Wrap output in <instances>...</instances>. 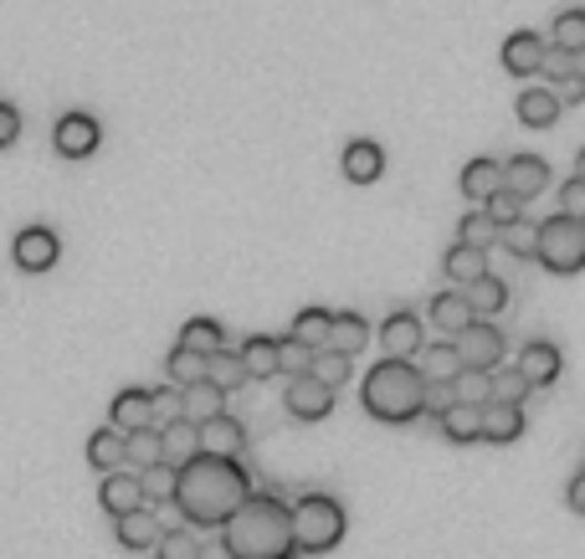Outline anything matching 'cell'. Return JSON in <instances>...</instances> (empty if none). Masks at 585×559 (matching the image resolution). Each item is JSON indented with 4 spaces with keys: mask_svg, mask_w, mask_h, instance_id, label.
I'll return each mask as SVG.
<instances>
[{
    "mask_svg": "<svg viewBox=\"0 0 585 559\" xmlns=\"http://www.w3.org/2000/svg\"><path fill=\"white\" fill-rule=\"evenodd\" d=\"M200 559H227V549H221V539H216V545H200Z\"/></svg>",
    "mask_w": 585,
    "mask_h": 559,
    "instance_id": "db71d44e",
    "label": "cell"
},
{
    "mask_svg": "<svg viewBox=\"0 0 585 559\" xmlns=\"http://www.w3.org/2000/svg\"><path fill=\"white\" fill-rule=\"evenodd\" d=\"M252 493V478L237 457H206L196 452L186 467H175V513L196 529H221Z\"/></svg>",
    "mask_w": 585,
    "mask_h": 559,
    "instance_id": "6da1fadb",
    "label": "cell"
},
{
    "mask_svg": "<svg viewBox=\"0 0 585 559\" xmlns=\"http://www.w3.org/2000/svg\"><path fill=\"white\" fill-rule=\"evenodd\" d=\"M88 462H93V472H119L123 467V437L113 427H98L93 437H88Z\"/></svg>",
    "mask_w": 585,
    "mask_h": 559,
    "instance_id": "1f68e13d",
    "label": "cell"
},
{
    "mask_svg": "<svg viewBox=\"0 0 585 559\" xmlns=\"http://www.w3.org/2000/svg\"><path fill=\"white\" fill-rule=\"evenodd\" d=\"M442 267H447L453 288H467V282H478L483 272H493V267H488V252H473V247H463V241H453V247L442 252Z\"/></svg>",
    "mask_w": 585,
    "mask_h": 559,
    "instance_id": "4316f807",
    "label": "cell"
},
{
    "mask_svg": "<svg viewBox=\"0 0 585 559\" xmlns=\"http://www.w3.org/2000/svg\"><path fill=\"white\" fill-rule=\"evenodd\" d=\"M241 447H247V427L237 416H216L200 427V452L206 457H241Z\"/></svg>",
    "mask_w": 585,
    "mask_h": 559,
    "instance_id": "ffe728a7",
    "label": "cell"
},
{
    "mask_svg": "<svg viewBox=\"0 0 585 559\" xmlns=\"http://www.w3.org/2000/svg\"><path fill=\"white\" fill-rule=\"evenodd\" d=\"M549 93H555L559 108H565V103H581V98H585V78H581V72H571V78L549 82Z\"/></svg>",
    "mask_w": 585,
    "mask_h": 559,
    "instance_id": "f907efd6",
    "label": "cell"
},
{
    "mask_svg": "<svg viewBox=\"0 0 585 559\" xmlns=\"http://www.w3.org/2000/svg\"><path fill=\"white\" fill-rule=\"evenodd\" d=\"M457 241H463V247H473V252H488L493 241H498V227L488 221V211H483V206H473V211L457 221Z\"/></svg>",
    "mask_w": 585,
    "mask_h": 559,
    "instance_id": "8d00e7d4",
    "label": "cell"
},
{
    "mask_svg": "<svg viewBox=\"0 0 585 559\" xmlns=\"http://www.w3.org/2000/svg\"><path fill=\"white\" fill-rule=\"evenodd\" d=\"M359 396H365V411L386 427H406L422 416V396H426V380L416 375L412 360H375L359 380Z\"/></svg>",
    "mask_w": 585,
    "mask_h": 559,
    "instance_id": "3957f363",
    "label": "cell"
},
{
    "mask_svg": "<svg viewBox=\"0 0 585 559\" xmlns=\"http://www.w3.org/2000/svg\"><path fill=\"white\" fill-rule=\"evenodd\" d=\"M155 462H160V431H123V472H145Z\"/></svg>",
    "mask_w": 585,
    "mask_h": 559,
    "instance_id": "f1b7e54d",
    "label": "cell"
},
{
    "mask_svg": "<svg viewBox=\"0 0 585 559\" xmlns=\"http://www.w3.org/2000/svg\"><path fill=\"white\" fill-rule=\"evenodd\" d=\"M21 139V113H16L6 98H0V149H11Z\"/></svg>",
    "mask_w": 585,
    "mask_h": 559,
    "instance_id": "816d5d0a",
    "label": "cell"
},
{
    "mask_svg": "<svg viewBox=\"0 0 585 559\" xmlns=\"http://www.w3.org/2000/svg\"><path fill=\"white\" fill-rule=\"evenodd\" d=\"M426 313H432V323H437L442 333H463L467 323H473V313H467V303H463V293H457V288H442V293L432 298V308H426Z\"/></svg>",
    "mask_w": 585,
    "mask_h": 559,
    "instance_id": "4dcf8cb0",
    "label": "cell"
},
{
    "mask_svg": "<svg viewBox=\"0 0 585 559\" xmlns=\"http://www.w3.org/2000/svg\"><path fill=\"white\" fill-rule=\"evenodd\" d=\"M559 216H571V221L585 216V174H571V180L559 186Z\"/></svg>",
    "mask_w": 585,
    "mask_h": 559,
    "instance_id": "681fc988",
    "label": "cell"
},
{
    "mask_svg": "<svg viewBox=\"0 0 585 559\" xmlns=\"http://www.w3.org/2000/svg\"><path fill=\"white\" fill-rule=\"evenodd\" d=\"M308 360H314V349H304L298 339H278V370L298 380V375H308Z\"/></svg>",
    "mask_w": 585,
    "mask_h": 559,
    "instance_id": "c3c4849f",
    "label": "cell"
},
{
    "mask_svg": "<svg viewBox=\"0 0 585 559\" xmlns=\"http://www.w3.org/2000/svg\"><path fill=\"white\" fill-rule=\"evenodd\" d=\"M339 164H345V174L355 180V186H370V180L386 174V149L375 144V139H349L345 154H339Z\"/></svg>",
    "mask_w": 585,
    "mask_h": 559,
    "instance_id": "e0dca14e",
    "label": "cell"
},
{
    "mask_svg": "<svg viewBox=\"0 0 585 559\" xmlns=\"http://www.w3.org/2000/svg\"><path fill=\"white\" fill-rule=\"evenodd\" d=\"M149 416H155V431L170 427V421H180V386L149 390Z\"/></svg>",
    "mask_w": 585,
    "mask_h": 559,
    "instance_id": "bcb514c9",
    "label": "cell"
},
{
    "mask_svg": "<svg viewBox=\"0 0 585 559\" xmlns=\"http://www.w3.org/2000/svg\"><path fill=\"white\" fill-rule=\"evenodd\" d=\"M329 308H304V313H292V329H288V339H298L304 349H324L329 345Z\"/></svg>",
    "mask_w": 585,
    "mask_h": 559,
    "instance_id": "d6a6232c",
    "label": "cell"
},
{
    "mask_svg": "<svg viewBox=\"0 0 585 559\" xmlns=\"http://www.w3.org/2000/svg\"><path fill=\"white\" fill-rule=\"evenodd\" d=\"M113 533H119V545L133 549V555H145V549L160 545V513L155 508H133V513H123V519H113Z\"/></svg>",
    "mask_w": 585,
    "mask_h": 559,
    "instance_id": "2e32d148",
    "label": "cell"
},
{
    "mask_svg": "<svg viewBox=\"0 0 585 559\" xmlns=\"http://www.w3.org/2000/svg\"><path fill=\"white\" fill-rule=\"evenodd\" d=\"M11 257L21 272H52L57 257H62V241L52 227H21L11 241Z\"/></svg>",
    "mask_w": 585,
    "mask_h": 559,
    "instance_id": "52a82bcc",
    "label": "cell"
},
{
    "mask_svg": "<svg viewBox=\"0 0 585 559\" xmlns=\"http://www.w3.org/2000/svg\"><path fill=\"white\" fill-rule=\"evenodd\" d=\"M98 503L113 513V519H123V513H133V508H149L145 503V488H139V478L133 472H108L103 482H98Z\"/></svg>",
    "mask_w": 585,
    "mask_h": 559,
    "instance_id": "9a60e30c",
    "label": "cell"
},
{
    "mask_svg": "<svg viewBox=\"0 0 585 559\" xmlns=\"http://www.w3.org/2000/svg\"><path fill=\"white\" fill-rule=\"evenodd\" d=\"M549 37H555L559 52H585V11H575V6L571 11H559Z\"/></svg>",
    "mask_w": 585,
    "mask_h": 559,
    "instance_id": "ab89813d",
    "label": "cell"
},
{
    "mask_svg": "<svg viewBox=\"0 0 585 559\" xmlns=\"http://www.w3.org/2000/svg\"><path fill=\"white\" fill-rule=\"evenodd\" d=\"M483 211H488L493 227H508V221H519L524 216V200H514L508 190H493V196L483 200Z\"/></svg>",
    "mask_w": 585,
    "mask_h": 559,
    "instance_id": "7dc6e473",
    "label": "cell"
},
{
    "mask_svg": "<svg viewBox=\"0 0 585 559\" xmlns=\"http://www.w3.org/2000/svg\"><path fill=\"white\" fill-rule=\"evenodd\" d=\"M514 370L529 380V390H545V386H555V380H559V370H565V355H559L555 339H529Z\"/></svg>",
    "mask_w": 585,
    "mask_h": 559,
    "instance_id": "30bf717a",
    "label": "cell"
},
{
    "mask_svg": "<svg viewBox=\"0 0 585 559\" xmlns=\"http://www.w3.org/2000/svg\"><path fill=\"white\" fill-rule=\"evenodd\" d=\"M498 57H504V72L534 78V72H539V57H545V37H539V31H508Z\"/></svg>",
    "mask_w": 585,
    "mask_h": 559,
    "instance_id": "5bb4252c",
    "label": "cell"
},
{
    "mask_svg": "<svg viewBox=\"0 0 585 559\" xmlns=\"http://www.w3.org/2000/svg\"><path fill=\"white\" fill-rule=\"evenodd\" d=\"M227 559H292L288 539V503L278 493H247V503L221 523Z\"/></svg>",
    "mask_w": 585,
    "mask_h": 559,
    "instance_id": "7a4b0ae2",
    "label": "cell"
},
{
    "mask_svg": "<svg viewBox=\"0 0 585 559\" xmlns=\"http://www.w3.org/2000/svg\"><path fill=\"white\" fill-rule=\"evenodd\" d=\"M288 416L292 421H324V416L334 411V390L319 386V380H308V375H298V380H288Z\"/></svg>",
    "mask_w": 585,
    "mask_h": 559,
    "instance_id": "4fadbf2b",
    "label": "cell"
},
{
    "mask_svg": "<svg viewBox=\"0 0 585 559\" xmlns=\"http://www.w3.org/2000/svg\"><path fill=\"white\" fill-rule=\"evenodd\" d=\"M488 386H493V400H508V406H524V396H529V380H524L514 365L488 370Z\"/></svg>",
    "mask_w": 585,
    "mask_h": 559,
    "instance_id": "b9f144b4",
    "label": "cell"
},
{
    "mask_svg": "<svg viewBox=\"0 0 585 559\" xmlns=\"http://www.w3.org/2000/svg\"><path fill=\"white\" fill-rule=\"evenodd\" d=\"M457 186H463L467 200H478V206H483V200H488L493 190H504V164L488 160V154H478V160H467V164H463Z\"/></svg>",
    "mask_w": 585,
    "mask_h": 559,
    "instance_id": "7402d4cb",
    "label": "cell"
},
{
    "mask_svg": "<svg viewBox=\"0 0 585 559\" xmlns=\"http://www.w3.org/2000/svg\"><path fill=\"white\" fill-rule=\"evenodd\" d=\"M514 113H519V123H529V129H549V123L559 119V103H555V93H549V82L545 88H524Z\"/></svg>",
    "mask_w": 585,
    "mask_h": 559,
    "instance_id": "83f0119b",
    "label": "cell"
},
{
    "mask_svg": "<svg viewBox=\"0 0 585 559\" xmlns=\"http://www.w3.org/2000/svg\"><path fill=\"white\" fill-rule=\"evenodd\" d=\"M539 72H545V82H559V78H571V72H581V78H585V52H559V47H545Z\"/></svg>",
    "mask_w": 585,
    "mask_h": 559,
    "instance_id": "ee69618b",
    "label": "cell"
},
{
    "mask_svg": "<svg viewBox=\"0 0 585 559\" xmlns=\"http://www.w3.org/2000/svg\"><path fill=\"white\" fill-rule=\"evenodd\" d=\"M216 416H227V396L211 386V380H196V386H180V421H216Z\"/></svg>",
    "mask_w": 585,
    "mask_h": 559,
    "instance_id": "ac0fdd59",
    "label": "cell"
},
{
    "mask_svg": "<svg viewBox=\"0 0 585 559\" xmlns=\"http://www.w3.org/2000/svg\"><path fill=\"white\" fill-rule=\"evenodd\" d=\"M237 360H241V375H247V380L278 375V333H252V339L237 349Z\"/></svg>",
    "mask_w": 585,
    "mask_h": 559,
    "instance_id": "d4e9b609",
    "label": "cell"
},
{
    "mask_svg": "<svg viewBox=\"0 0 585 559\" xmlns=\"http://www.w3.org/2000/svg\"><path fill=\"white\" fill-rule=\"evenodd\" d=\"M52 144L62 160H88V154L103 144V129H98L93 113H62L52 129Z\"/></svg>",
    "mask_w": 585,
    "mask_h": 559,
    "instance_id": "ba28073f",
    "label": "cell"
},
{
    "mask_svg": "<svg viewBox=\"0 0 585 559\" xmlns=\"http://www.w3.org/2000/svg\"><path fill=\"white\" fill-rule=\"evenodd\" d=\"M196 452H200L196 421H170V427H160V462L165 467H186Z\"/></svg>",
    "mask_w": 585,
    "mask_h": 559,
    "instance_id": "cb8c5ba5",
    "label": "cell"
},
{
    "mask_svg": "<svg viewBox=\"0 0 585 559\" xmlns=\"http://www.w3.org/2000/svg\"><path fill=\"white\" fill-rule=\"evenodd\" d=\"M524 406H508V400H488L478 411V441H493V447H508V441L524 437Z\"/></svg>",
    "mask_w": 585,
    "mask_h": 559,
    "instance_id": "8fae6325",
    "label": "cell"
},
{
    "mask_svg": "<svg viewBox=\"0 0 585 559\" xmlns=\"http://www.w3.org/2000/svg\"><path fill=\"white\" fill-rule=\"evenodd\" d=\"M206 380H211L216 390H221V396H227V390H237V386H247V375H241V360H237V349H211V355H206Z\"/></svg>",
    "mask_w": 585,
    "mask_h": 559,
    "instance_id": "e575fe53",
    "label": "cell"
},
{
    "mask_svg": "<svg viewBox=\"0 0 585 559\" xmlns=\"http://www.w3.org/2000/svg\"><path fill=\"white\" fill-rule=\"evenodd\" d=\"M221 339H227L221 319H206V313H196V319L180 323V339H175V345H180V349H196V355H211V349H221Z\"/></svg>",
    "mask_w": 585,
    "mask_h": 559,
    "instance_id": "f546056e",
    "label": "cell"
},
{
    "mask_svg": "<svg viewBox=\"0 0 585 559\" xmlns=\"http://www.w3.org/2000/svg\"><path fill=\"white\" fill-rule=\"evenodd\" d=\"M288 539L292 555H329L345 539V503L334 493H304L288 503Z\"/></svg>",
    "mask_w": 585,
    "mask_h": 559,
    "instance_id": "277c9868",
    "label": "cell"
},
{
    "mask_svg": "<svg viewBox=\"0 0 585 559\" xmlns=\"http://www.w3.org/2000/svg\"><path fill=\"white\" fill-rule=\"evenodd\" d=\"M565 503L575 508V513H585V472H575L571 488H565Z\"/></svg>",
    "mask_w": 585,
    "mask_h": 559,
    "instance_id": "f5cc1de1",
    "label": "cell"
},
{
    "mask_svg": "<svg viewBox=\"0 0 585 559\" xmlns=\"http://www.w3.org/2000/svg\"><path fill=\"white\" fill-rule=\"evenodd\" d=\"M498 241L508 247V257H534V241H539V221L519 216V221H508V227H498Z\"/></svg>",
    "mask_w": 585,
    "mask_h": 559,
    "instance_id": "60d3db41",
    "label": "cell"
},
{
    "mask_svg": "<svg viewBox=\"0 0 585 559\" xmlns=\"http://www.w3.org/2000/svg\"><path fill=\"white\" fill-rule=\"evenodd\" d=\"M437 427H442V437L447 441H457V447H473L478 441V406H447V411L437 416Z\"/></svg>",
    "mask_w": 585,
    "mask_h": 559,
    "instance_id": "836d02e7",
    "label": "cell"
},
{
    "mask_svg": "<svg viewBox=\"0 0 585 559\" xmlns=\"http://www.w3.org/2000/svg\"><path fill=\"white\" fill-rule=\"evenodd\" d=\"M308 380L339 390L349 380V360H345V355H334V349H314V360H308Z\"/></svg>",
    "mask_w": 585,
    "mask_h": 559,
    "instance_id": "74e56055",
    "label": "cell"
},
{
    "mask_svg": "<svg viewBox=\"0 0 585 559\" xmlns=\"http://www.w3.org/2000/svg\"><path fill=\"white\" fill-rule=\"evenodd\" d=\"M549 186V160L545 154H508L504 160V190L514 200H529Z\"/></svg>",
    "mask_w": 585,
    "mask_h": 559,
    "instance_id": "7c38bea8",
    "label": "cell"
},
{
    "mask_svg": "<svg viewBox=\"0 0 585 559\" xmlns=\"http://www.w3.org/2000/svg\"><path fill=\"white\" fill-rule=\"evenodd\" d=\"M133 478H139V488H145V503H170V493H175V467L155 462V467H145V472H133Z\"/></svg>",
    "mask_w": 585,
    "mask_h": 559,
    "instance_id": "7bdbcfd3",
    "label": "cell"
},
{
    "mask_svg": "<svg viewBox=\"0 0 585 559\" xmlns=\"http://www.w3.org/2000/svg\"><path fill=\"white\" fill-rule=\"evenodd\" d=\"M453 349H457V365L463 370H498L504 365V333L493 329V323H483V319H473L463 333H453Z\"/></svg>",
    "mask_w": 585,
    "mask_h": 559,
    "instance_id": "8992f818",
    "label": "cell"
},
{
    "mask_svg": "<svg viewBox=\"0 0 585 559\" xmlns=\"http://www.w3.org/2000/svg\"><path fill=\"white\" fill-rule=\"evenodd\" d=\"M155 559H200V539L190 529H165L160 545H155Z\"/></svg>",
    "mask_w": 585,
    "mask_h": 559,
    "instance_id": "f6af8a7d",
    "label": "cell"
},
{
    "mask_svg": "<svg viewBox=\"0 0 585 559\" xmlns=\"http://www.w3.org/2000/svg\"><path fill=\"white\" fill-rule=\"evenodd\" d=\"M534 257L549 267V272H581L585 267V221L571 216H549L534 241Z\"/></svg>",
    "mask_w": 585,
    "mask_h": 559,
    "instance_id": "5b68a950",
    "label": "cell"
},
{
    "mask_svg": "<svg viewBox=\"0 0 585 559\" xmlns=\"http://www.w3.org/2000/svg\"><path fill=\"white\" fill-rule=\"evenodd\" d=\"M422 345H426V329H422V313H412V308H396V313L380 323V349H386V360H412Z\"/></svg>",
    "mask_w": 585,
    "mask_h": 559,
    "instance_id": "9c48e42d",
    "label": "cell"
},
{
    "mask_svg": "<svg viewBox=\"0 0 585 559\" xmlns=\"http://www.w3.org/2000/svg\"><path fill=\"white\" fill-rule=\"evenodd\" d=\"M412 365H416V375H422V380H442V386H447V380L463 370V365H457L453 339H426V345L412 355Z\"/></svg>",
    "mask_w": 585,
    "mask_h": 559,
    "instance_id": "44dd1931",
    "label": "cell"
},
{
    "mask_svg": "<svg viewBox=\"0 0 585 559\" xmlns=\"http://www.w3.org/2000/svg\"><path fill=\"white\" fill-rule=\"evenodd\" d=\"M365 345H370V323L359 319V313H334V319H329V345H324V349H334V355L355 360Z\"/></svg>",
    "mask_w": 585,
    "mask_h": 559,
    "instance_id": "484cf974",
    "label": "cell"
},
{
    "mask_svg": "<svg viewBox=\"0 0 585 559\" xmlns=\"http://www.w3.org/2000/svg\"><path fill=\"white\" fill-rule=\"evenodd\" d=\"M165 375H170V386L180 380V386H196V380H206V355H196V349H170V360H165Z\"/></svg>",
    "mask_w": 585,
    "mask_h": 559,
    "instance_id": "f35d334b",
    "label": "cell"
},
{
    "mask_svg": "<svg viewBox=\"0 0 585 559\" xmlns=\"http://www.w3.org/2000/svg\"><path fill=\"white\" fill-rule=\"evenodd\" d=\"M108 427L119 431H145V427H155V416H149V390H119L113 396V406H108Z\"/></svg>",
    "mask_w": 585,
    "mask_h": 559,
    "instance_id": "d6986e66",
    "label": "cell"
},
{
    "mask_svg": "<svg viewBox=\"0 0 585 559\" xmlns=\"http://www.w3.org/2000/svg\"><path fill=\"white\" fill-rule=\"evenodd\" d=\"M457 293H463L467 313H473V319H483V323H488L493 313H498V308L508 303V288H504V278H493V272H483L478 282H467V288H457Z\"/></svg>",
    "mask_w": 585,
    "mask_h": 559,
    "instance_id": "603a6c76",
    "label": "cell"
},
{
    "mask_svg": "<svg viewBox=\"0 0 585 559\" xmlns=\"http://www.w3.org/2000/svg\"><path fill=\"white\" fill-rule=\"evenodd\" d=\"M447 390H453L457 406H478V411L493 400V386H488V375L483 370H457L453 380H447Z\"/></svg>",
    "mask_w": 585,
    "mask_h": 559,
    "instance_id": "d590c367",
    "label": "cell"
}]
</instances>
